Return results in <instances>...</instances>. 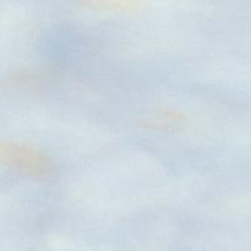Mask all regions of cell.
Masks as SVG:
<instances>
[{
	"label": "cell",
	"instance_id": "obj_1",
	"mask_svg": "<svg viewBox=\"0 0 251 251\" xmlns=\"http://www.w3.org/2000/svg\"><path fill=\"white\" fill-rule=\"evenodd\" d=\"M0 167L11 168L36 180H47L54 174L50 156L27 144L0 141Z\"/></svg>",
	"mask_w": 251,
	"mask_h": 251
},
{
	"label": "cell",
	"instance_id": "obj_2",
	"mask_svg": "<svg viewBox=\"0 0 251 251\" xmlns=\"http://www.w3.org/2000/svg\"><path fill=\"white\" fill-rule=\"evenodd\" d=\"M141 125L150 130H176L185 126L188 117L176 109H157L147 113L141 118Z\"/></svg>",
	"mask_w": 251,
	"mask_h": 251
},
{
	"label": "cell",
	"instance_id": "obj_3",
	"mask_svg": "<svg viewBox=\"0 0 251 251\" xmlns=\"http://www.w3.org/2000/svg\"><path fill=\"white\" fill-rule=\"evenodd\" d=\"M81 6L91 11L124 14L140 10L145 6V2L139 0H87L81 2Z\"/></svg>",
	"mask_w": 251,
	"mask_h": 251
}]
</instances>
